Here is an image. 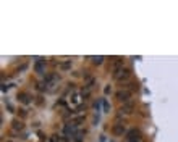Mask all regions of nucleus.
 <instances>
[{
	"label": "nucleus",
	"instance_id": "f257e3e1",
	"mask_svg": "<svg viewBox=\"0 0 178 142\" xmlns=\"http://www.w3.org/2000/svg\"><path fill=\"white\" fill-rule=\"evenodd\" d=\"M112 77H113L115 81H118V82H126V81L131 77V69L123 66L120 71H117L115 74H112Z\"/></svg>",
	"mask_w": 178,
	"mask_h": 142
},
{
	"label": "nucleus",
	"instance_id": "f03ea898",
	"mask_svg": "<svg viewBox=\"0 0 178 142\" xmlns=\"http://www.w3.org/2000/svg\"><path fill=\"white\" fill-rule=\"evenodd\" d=\"M115 97H117V100H118V102L128 103V102H130V98L133 97V92H131V90H126V89H120V90H117Z\"/></svg>",
	"mask_w": 178,
	"mask_h": 142
},
{
	"label": "nucleus",
	"instance_id": "7ed1b4c3",
	"mask_svg": "<svg viewBox=\"0 0 178 142\" xmlns=\"http://www.w3.org/2000/svg\"><path fill=\"white\" fill-rule=\"evenodd\" d=\"M134 110V105L133 102H128V103H123L120 106V111H118V116H123V115H131Z\"/></svg>",
	"mask_w": 178,
	"mask_h": 142
},
{
	"label": "nucleus",
	"instance_id": "20e7f679",
	"mask_svg": "<svg viewBox=\"0 0 178 142\" xmlns=\"http://www.w3.org/2000/svg\"><path fill=\"white\" fill-rule=\"evenodd\" d=\"M139 139H142V134H141L139 129L133 127V129L128 131V134H126V140H139Z\"/></svg>",
	"mask_w": 178,
	"mask_h": 142
},
{
	"label": "nucleus",
	"instance_id": "39448f33",
	"mask_svg": "<svg viewBox=\"0 0 178 142\" xmlns=\"http://www.w3.org/2000/svg\"><path fill=\"white\" fill-rule=\"evenodd\" d=\"M76 132H78V127H76V124H75L73 121L68 123V124H65V136H67V137H73Z\"/></svg>",
	"mask_w": 178,
	"mask_h": 142
},
{
	"label": "nucleus",
	"instance_id": "423d86ee",
	"mask_svg": "<svg viewBox=\"0 0 178 142\" xmlns=\"http://www.w3.org/2000/svg\"><path fill=\"white\" fill-rule=\"evenodd\" d=\"M112 134L113 136H123L125 134V124L123 123H115L112 126Z\"/></svg>",
	"mask_w": 178,
	"mask_h": 142
},
{
	"label": "nucleus",
	"instance_id": "0eeeda50",
	"mask_svg": "<svg viewBox=\"0 0 178 142\" xmlns=\"http://www.w3.org/2000/svg\"><path fill=\"white\" fill-rule=\"evenodd\" d=\"M34 71L37 74H44V71H46V60L37 58V61L34 63Z\"/></svg>",
	"mask_w": 178,
	"mask_h": 142
},
{
	"label": "nucleus",
	"instance_id": "6e6552de",
	"mask_svg": "<svg viewBox=\"0 0 178 142\" xmlns=\"http://www.w3.org/2000/svg\"><path fill=\"white\" fill-rule=\"evenodd\" d=\"M23 127H24V124H23V121H21V119H13V121H11V129L15 131V132L23 131Z\"/></svg>",
	"mask_w": 178,
	"mask_h": 142
},
{
	"label": "nucleus",
	"instance_id": "1a4fd4ad",
	"mask_svg": "<svg viewBox=\"0 0 178 142\" xmlns=\"http://www.w3.org/2000/svg\"><path fill=\"white\" fill-rule=\"evenodd\" d=\"M18 100L23 102V103H29L31 102V95L28 94V92H20V94H18Z\"/></svg>",
	"mask_w": 178,
	"mask_h": 142
},
{
	"label": "nucleus",
	"instance_id": "9d476101",
	"mask_svg": "<svg viewBox=\"0 0 178 142\" xmlns=\"http://www.w3.org/2000/svg\"><path fill=\"white\" fill-rule=\"evenodd\" d=\"M59 69L60 71H70L71 69V60H65L59 63Z\"/></svg>",
	"mask_w": 178,
	"mask_h": 142
},
{
	"label": "nucleus",
	"instance_id": "9b49d317",
	"mask_svg": "<svg viewBox=\"0 0 178 142\" xmlns=\"http://www.w3.org/2000/svg\"><path fill=\"white\" fill-rule=\"evenodd\" d=\"M73 140H75V142H83V140H84V131H78L75 136H73Z\"/></svg>",
	"mask_w": 178,
	"mask_h": 142
},
{
	"label": "nucleus",
	"instance_id": "f8f14e48",
	"mask_svg": "<svg viewBox=\"0 0 178 142\" xmlns=\"http://www.w3.org/2000/svg\"><path fill=\"white\" fill-rule=\"evenodd\" d=\"M91 60H92V63H94V65H102V63H104V56H102V55L91 56Z\"/></svg>",
	"mask_w": 178,
	"mask_h": 142
},
{
	"label": "nucleus",
	"instance_id": "ddd939ff",
	"mask_svg": "<svg viewBox=\"0 0 178 142\" xmlns=\"http://www.w3.org/2000/svg\"><path fill=\"white\" fill-rule=\"evenodd\" d=\"M109 108H110V105L107 103V100H105V102H104V110H105V111H109Z\"/></svg>",
	"mask_w": 178,
	"mask_h": 142
},
{
	"label": "nucleus",
	"instance_id": "4468645a",
	"mask_svg": "<svg viewBox=\"0 0 178 142\" xmlns=\"http://www.w3.org/2000/svg\"><path fill=\"white\" fill-rule=\"evenodd\" d=\"M126 142H142V139H139V140H126Z\"/></svg>",
	"mask_w": 178,
	"mask_h": 142
},
{
	"label": "nucleus",
	"instance_id": "2eb2a0df",
	"mask_svg": "<svg viewBox=\"0 0 178 142\" xmlns=\"http://www.w3.org/2000/svg\"><path fill=\"white\" fill-rule=\"evenodd\" d=\"M8 142H11V140H8Z\"/></svg>",
	"mask_w": 178,
	"mask_h": 142
}]
</instances>
